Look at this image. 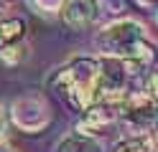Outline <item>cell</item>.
<instances>
[{
  "label": "cell",
  "mask_w": 158,
  "mask_h": 152,
  "mask_svg": "<svg viewBox=\"0 0 158 152\" xmlns=\"http://www.w3.org/2000/svg\"><path fill=\"white\" fill-rule=\"evenodd\" d=\"M151 139H153V145H158V119H156V124L151 129Z\"/></svg>",
  "instance_id": "2e32d148"
},
{
  "label": "cell",
  "mask_w": 158,
  "mask_h": 152,
  "mask_svg": "<svg viewBox=\"0 0 158 152\" xmlns=\"http://www.w3.org/2000/svg\"><path fill=\"white\" fill-rule=\"evenodd\" d=\"M0 152H10V150H5V147H3V150H0Z\"/></svg>",
  "instance_id": "ffe728a7"
},
{
  "label": "cell",
  "mask_w": 158,
  "mask_h": 152,
  "mask_svg": "<svg viewBox=\"0 0 158 152\" xmlns=\"http://www.w3.org/2000/svg\"><path fill=\"white\" fill-rule=\"evenodd\" d=\"M48 86L72 109L84 111L100 96V58L77 56L66 61L61 68H56L51 74Z\"/></svg>",
  "instance_id": "6da1fadb"
},
{
  "label": "cell",
  "mask_w": 158,
  "mask_h": 152,
  "mask_svg": "<svg viewBox=\"0 0 158 152\" xmlns=\"http://www.w3.org/2000/svg\"><path fill=\"white\" fill-rule=\"evenodd\" d=\"M100 18V0H66L61 8V20L72 30H87Z\"/></svg>",
  "instance_id": "8992f818"
},
{
  "label": "cell",
  "mask_w": 158,
  "mask_h": 152,
  "mask_svg": "<svg viewBox=\"0 0 158 152\" xmlns=\"http://www.w3.org/2000/svg\"><path fill=\"white\" fill-rule=\"evenodd\" d=\"M56 152H105V147L97 137H87V134L74 132V134H69L59 142Z\"/></svg>",
  "instance_id": "9c48e42d"
},
{
  "label": "cell",
  "mask_w": 158,
  "mask_h": 152,
  "mask_svg": "<svg viewBox=\"0 0 158 152\" xmlns=\"http://www.w3.org/2000/svg\"><path fill=\"white\" fill-rule=\"evenodd\" d=\"M66 0H33V5L41 10V13H61Z\"/></svg>",
  "instance_id": "4fadbf2b"
},
{
  "label": "cell",
  "mask_w": 158,
  "mask_h": 152,
  "mask_svg": "<svg viewBox=\"0 0 158 152\" xmlns=\"http://www.w3.org/2000/svg\"><path fill=\"white\" fill-rule=\"evenodd\" d=\"M153 20H156V25H158V8H156V15H153Z\"/></svg>",
  "instance_id": "d6986e66"
},
{
  "label": "cell",
  "mask_w": 158,
  "mask_h": 152,
  "mask_svg": "<svg viewBox=\"0 0 158 152\" xmlns=\"http://www.w3.org/2000/svg\"><path fill=\"white\" fill-rule=\"evenodd\" d=\"M23 58H26V46H23V43H10V46L0 48V61H3V64H8V66L21 64Z\"/></svg>",
  "instance_id": "7c38bea8"
},
{
  "label": "cell",
  "mask_w": 158,
  "mask_h": 152,
  "mask_svg": "<svg viewBox=\"0 0 158 152\" xmlns=\"http://www.w3.org/2000/svg\"><path fill=\"white\" fill-rule=\"evenodd\" d=\"M148 94H151V99L158 104V71L151 76V81H148Z\"/></svg>",
  "instance_id": "5bb4252c"
},
{
  "label": "cell",
  "mask_w": 158,
  "mask_h": 152,
  "mask_svg": "<svg viewBox=\"0 0 158 152\" xmlns=\"http://www.w3.org/2000/svg\"><path fill=\"white\" fill-rule=\"evenodd\" d=\"M123 61H125V66H127L130 79H133V76H140L143 71H151V68L156 66V61H158V46L153 43V41L143 38Z\"/></svg>",
  "instance_id": "ba28073f"
},
{
  "label": "cell",
  "mask_w": 158,
  "mask_h": 152,
  "mask_svg": "<svg viewBox=\"0 0 158 152\" xmlns=\"http://www.w3.org/2000/svg\"><path fill=\"white\" fill-rule=\"evenodd\" d=\"M145 38L143 25L133 18H117L112 23H107L100 33H97V48L102 51V56H117L125 58L130 51Z\"/></svg>",
  "instance_id": "7a4b0ae2"
},
{
  "label": "cell",
  "mask_w": 158,
  "mask_h": 152,
  "mask_svg": "<svg viewBox=\"0 0 158 152\" xmlns=\"http://www.w3.org/2000/svg\"><path fill=\"white\" fill-rule=\"evenodd\" d=\"M26 36V20L23 18H0V48L21 43Z\"/></svg>",
  "instance_id": "30bf717a"
},
{
  "label": "cell",
  "mask_w": 158,
  "mask_h": 152,
  "mask_svg": "<svg viewBox=\"0 0 158 152\" xmlns=\"http://www.w3.org/2000/svg\"><path fill=\"white\" fill-rule=\"evenodd\" d=\"M143 5H153V3H158V0H140Z\"/></svg>",
  "instance_id": "ac0fdd59"
},
{
  "label": "cell",
  "mask_w": 158,
  "mask_h": 152,
  "mask_svg": "<svg viewBox=\"0 0 158 152\" xmlns=\"http://www.w3.org/2000/svg\"><path fill=\"white\" fill-rule=\"evenodd\" d=\"M115 152H156V145L148 137H125L115 145Z\"/></svg>",
  "instance_id": "8fae6325"
},
{
  "label": "cell",
  "mask_w": 158,
  "mask_h": 152,
  "mask_svg": "<svg viewBox=\"0 0 158 152\" xmlns=\"http://www.w3.org/2000/svg\"><path fill=\"white\" fill-rule=\"evenodd\" d=\"M3 10H5V0H0V18H3Z\"/></svg>",
  "instance_id": "e0dca14e"
},
{
  "label": "cell",
  "mask_w": 158,
  "mask_h": 152,
  "mask_svg": "<svg viewBox=\"0 0 158 152\" xmlns=\"http://www.w3.org/2000/svg\"><path fill=\"white\" fill-rule=\"evenodd\" d=\"M117 119L123 122L130 137H148L158 119V104L151 99L148 91H130Z\"/></svg>",
  "instance_id": "3957f363"
},
{
  "label": "cell",
  "mask_w": 158,
  "mask_h": 152,
  "mask_svg": "<svg viewBox=\"0 0 158 152\" xmlns=\"http://www.w3.org/2000/svg\"><path fill=\"white\" fill-rule=\"evenodd\" d=\"M10 119L26 134H38V132H44L51 124V107H48V101L44 96L28 94V96H21L13 101Z\"/></svg>",
  "instance_id": "277c9868"
},
{
  "label": "cell",
  "mask_w": 158,
  "mask_h": 152,
  "mask_svg": "<svg viewBox=\"0 0 158 152\" xmlns=\"http://www.w3.org/2000/svg\"><path fill=\"white\" fill-rule=\"evenodd\" d=\"M120 117V109L107 104V101H94L92 107H87L82 111V119L77 124V132L79 134H87V137H94L100 134L102 129H107L112 122Z\"/></svg>",
  "instance_id": "5b68a950"
},
{
  "label": "cell",
  "mask_w": 158,
  "mask_h": 152,
  "mask_svg": "<svg viewBox=\"0 0 158 152\" xmlns=\"http://www.w3.org/2000/svg\"><path fill=\"white\" fill-rule=\"evenodd\" d=\"M5 129H8V117H5V109L0 107V142L5 139Z\"/></svg>",
  "instance_id": "9a60e30c"
},
{
  "label": "cell",
  "mask_w": 158,
  "mask_h": 152,
  "mask_svg": "<svg viewBox=\"0 0 158 152\" xmlns=\"http://www.w3.org/2000/svg\"><path fill=\"white\" fill-rule=\"evenodd\" d=\"M127 66L117 56H100V94H117L127 91Z\"/></svg>",
  "instance_id": "52a82bcc"
}]
</instances>
